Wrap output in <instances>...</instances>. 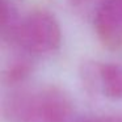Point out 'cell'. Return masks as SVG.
<instances>
[{
    "label": "cell",
    "instance_id": "obj_1",
    "mask_svg": "<svg viewBox=\"0 0 122 122\" xmlns=\"http://www.w3.org/2000/svg\"><path fill=\"white\" fill-rule=\"evenodd\" d=\"M3 109L11 122H67L72 102L63 89L42 84L12 92Z\"/></svg>",
    "mask_w": 122,
    "mask_h": 122
},
{
    "label": "cell",
    "instance_id": "obj_5",
    "mask_svg": "<svg viewBox=\"0 0 122 122\" xmlns=\"http://www.w3.org/2000/svg\"><path fill=\"white\" fill-rule=\"evenodd\" d=\"M29 54L24 53L15 55V58L3 68V77L9 84H15L28 76L32 70V62L26 58Z\"/></svg>",
    "mask_w": 122,
    "mask_h": 122
},
{
    "label": "cell",
    "instance_id": "obj_6",
    "mask_svg": "<svg viewBox=\"0 0 122 122\" xmlns=\"http://www.w3.org/2000/svg\"><path fill=\"white\" fill-rule=\"evenodd\" d=\"M81 122H122V114H101L83 119Z\"/></svg>",
    "mask_w": 122,
    "mask_h": 122
},
{
    "label": "cell",
    "instance_id": "obj_4",
    "mask_svg": "<svg viewBox=\"0 0 122 122\" xmlns=\"http://www.w3.org/2000/svg\"><path fill=\"white\" fill-rule=\"evenodd\" d=\"M92 83L104 96L122 100V64L116 62L95 63L88 72Z\"/></svg>",
    "mask_w": 122,
    "mask_h": 122
},
{
    "label": "cell",
    "instance_id": "obj_7",
    "mask_svg": "<svg viewBox=\"0 0 122 122\" xmlns=\"http://www.w3.org/2000/svg\"><path fill=\"white\" fill-rule=\"evenodd\" d=\"M88 0H71V3L74 4H83V3H87Z\"/></svg>",
    "mask_w": 122,
    "mask_h": 122
},
{
    "label": "cell",
    "instance_id": "obj_3",
    "mask_svg": "<svg viewBox=\"0 0 122 122\" xmlns=\"http://www.w3.org/2000/svg\"><path fill=\"white\" fill-rule=\"evenodd\" d=\"M93 25L106 47H122V0H101L95 11Z\"/></svg>",
    "mask_w": 122,
    "mask_h": 122
},
{
    "label": "cell",
    "instance_id": "obj_2",
    "mask_svg": "<svg viewBox=\"0 0 122 122\" xmlns=\"http://www.w3.org/2000/svg\"><path fill=\"white\" fill-rule=\"evenodd\" d=\"M61 38L55 16L45 9H34L20 19L9 42L26 54H46L58 47Z\"/></svg>",
    "mask_w": 122,
    "mask_h": 122
}]
</instances>
